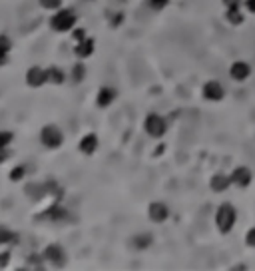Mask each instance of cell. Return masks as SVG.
Listing matches in <instances>:
<instances>
[{
    "instance_id": "5bb4252c",
    "label": "cell",
    "mask_w": 255,
    "mask_h": 271,
    "mask_svg": "<svg viewBox=\"0 0 255 271\" xmlns=\"http://www.w3.org/2000/svg\"><path fill=\"white\" fill-rule=\"evenodd\" d=\"M78 150L84 154V156H92L96 150H98V136L96 134H86L82 140H80V144H78Z\"/></svg>"
},
{
    "instance_id": "9c48e42d",
    "label": "cell",
    "mask_w": 255,
    "mask_h": 271,
    "mask_svg": "<svg viewBox=\"0 0 255 271\" xmlns=\"http://www.w3.org/2000/svg\"><path fill=\"white\" fill-rule=\"evenodd\" d=\"M147 217L154 223H164V221H167V217H169V207L165 203H162V201H154L147 207Z\"/></svg>"
},
{
    "instance_id": "52a82bcc",
    "label": "cell",
    "mask_w": 255,
    "mask_h": 271,
    "mask_svg": "<svg viewBox=\"0 0 255 271\" xmlns=\"http://www.w3.org/2000/svg\"><path fill=\"white\" fill-rule=\"evenodd\" d=\"M44 259L46 261H50L54 267H64L66 265V253L62 249V245H58V243H50L46 249H44Z\"/></svg>"
},
{
    "instance_id": "484cf974",
    "label": "cell",
    "mask_w": 255,
    "mask_h": 271,
    "mask_svg": "<svg viewBox=\"0 0 255 271\" xmlns=\"http://www.w3.org/2000/svg\"><path fill=\"white\" fill-rule=\"evenodd\" d=\"M38 4L46 10H60L62 8V0H38Z\"/></svg>"
},
{
    "instance_id": "f1b7e54d",
    "label": "cell",
    "mask_w": 255,
    "mask_h": 271,
    "mask_svg": "<svg viewBox=\"0 0 255 271\" xmlns=\"http://www.w3.org/2000/svg\"><path fill=\"white\" fill-rule=\"evenodd\" d=\"M84 38H88V34H86V30H84V28H74L72 30V40L74 42H82Z\"/></svg>"
},
{
    "instance_id": "2e32d148",
    "label": "cell",
    "mask_w": 255,
    "mask_h": 271,
    "mask_svg": "<svg viewBox=\"0 0 255 271\" xmlns=\"http://www.w3.org/2000/svg\"><path fill=\"white\" fill-rule=\"evenodd\" d=\"M10 52H12V40L8 34H0V66L8 64Z\"/></svg>"
},
{
    "instance_id": "cb8c5ba5",
    "label": "cell",
    "mask_w": 255,
    "mask_h": 271,
    "mask_svg": "<svg viewBox=\"0 0 255 271\" xmlns=\"http://www.w3.org/2000/svg\"><path fill=\"white\" fill-rule=\"evenodd\" d=\"M44 255H38V253H32L30 257H28V267H32V269H42L44 267Z\"/></svg>"
},
{
    "instance_id": "8992f818",
    "label": "cell",
    "mask_w": 255,
    "mask_h": 271,
    "mask_svg": "<svg viewBox=\"0 0 255 271\" xmlns=\"http://www.w3.org/2000/svg\"><path fill=\"white\" fill-rule=\"evenodd\" d=\"M201 94H203V98H205L207 102H221V100L225 98V90H223L221 82H218V80H209V82H205Z\"/></svg>"
},
{
    "instance_id": "e0dca14e",
    "label": "cell",
    "mask_w": 255,
    "mask_h": 271,
    "mask_svg": "<svg viewBox=\"0 0 255 271\" xmlns=\"http://www.w3.org/2000/svg\"><path fill=\"white\" fill-rule=\"evenodd\" d=\"M46 74H48V84H54V86H62L64 84V80H66V74L62 68H58V66H50V68H46Z\"/></svg>"
},
{
    "instance_id": "6da1fadb",
    "label": "cell",
    "mask_w": 255,
    "mask_h": 271,
    "mask_svg": "<svg viewBox=\"0 0 255 271\" xmlns=\"http://www.w3.org/2000/svg\"><path fill=\"white\" fill-rule=\"evenodd\" d=\"M237 223V210L229 203H221L218 210H216V225H218L219 234L227 235Z\"/></svg>"
},
{
    "instance_id": "ac0fdd59",
    "label": "cell",
    "mask_w": 255,
    "mask_h": 271,
    "mask_svg": "<svg viewBox=\"0 0 255 271\" xmlns=\"http://www.w3.org/2000/svg\"><path fill=\"white\" fill-rule=\"evenodd\" d=\"M26 194L30 196L32 199H42L46 194H48V185L46 183H30V185H26Z\"/></svg>"
},
{
    "instance_id": "ffe728a7",
    "label": "cell",
    "mask_w": 255,
    "mask_h": 271,
    "mask_svg": "<svg viewBox=\"0 0 255 271\" xmlns=\"http://www.w3.org/2000/svg\"><path fill=\"white\" fill-rule=\"evenodd\" d=\"M225 18H227V22H229V24L239 26V24L243 22V14H241L239 6H229V8L225 10Z\"/></svg>"
},
{
    "instance_id": "277c9868",
    "label": "cell",
    "mask_w": 255,
    "mask_h": 271,
    "mask_svg": "<svg viewBox=\"0 0 255 271\" xmlns=\"http://www.w3.org/2000/svg\"><path fill=\"white\" fill-rule=\"evenodd\" d=\"M144 130L150 138H162L167 130V124H165V118H162L160 114L152 112L146 116V122H144Z\"/></svg>"
},
{
    "instance_id": "9a60e30c",
    "label": "cell",
    "mask_w": 255,
    "mask_h": 271,
    "mask_svg": "<svg viewBox=\"0 0 255 271\" xmlns=\"http://www.w3.org/2000/svg\"><path fill=\"white\" fill-rule=\"evenodd\" d=\"M68 217V212L62 207V205H58L54 203L52 207H48L44 214H40L38 219H48V221H62V219H66Z\"/></svg>"
},
{
    "instance_id": "7c38bea8",
    "label": "cell",
    "mask_w": 255,
    "mask_h": 271,
    "mask_svg": "<svg viewBox=\"0 0 255 271\" xmlns=\"http://www.w3.org/2000/svg\"><path fill=\"white\" fill-rule=\"evenodd\" d=\"M94 50H96V42H94V38H84L82 42H76V46H74V54L78 56L80 60H84V58H90L94 54Z\"/></svg>"
},
{
    "instance_id": "83f0119b",
    "label": "cell",
    "mask_w": 255,
    "mask_h": 271,
    "mask_svg": "<svg viewBox=\"0 0 255 271\" xmlns=\"http://www.w3.org/2000/svg\"><path fill=\"white\" fill-rule=\"evenodd\" d=\"M169 4V0H147V6L154 8V10H162Z\"/></svg>"
},
{
    "instance_id": "5b68a950",
    "label": "cell",
    "mask_w": 255,
    "mask_h": 271,
    "mask_svg": "<svg viewBox=\"0 0 255 271\" xmlns=\"http://www.w3.org/2000/svg\"><path fill=\"white\" fill-rule=\"evenodd\" d=\"M26 84L30 88H42L44 84H48L46 68H42V66H30L28 72H26Z\"/></svg>"
},
{
    "instance_id": "4fadbf2b",
    "label": "cell",
    "mask_w": 255,
    "mask_h": 271,
    "mask_svg": "<svg viewBox=\"0 0 255 271\" xmlns=\"http://www.w3.org/2000/svg\"><path fill=\"white\" fill-rule=\"evenodd\" d=\"M229 185H231V178L225 176V174H221V172H219V174H214L211 180H209V187H211V192H216V194L225 192Z\"/></svg>"
},
{
    "instance_id": "f546056e",
    "label": "cell",
    "mask_w": 255,
    "mask_h": 271,
    "mask_svg": "<svg viewBox=\"0 0 255 271\" xmlns=\"http://www.w3.org/2000/svg\"><path fill=\"white\" fill-rule=\"evenodd\" d=\"M245 243H247L249 247H255V225L251 230H247V234H245Z\"/></svg>"
},
{
    "instance_id": "30bf717a",
    "label": "cell",
    "mask_w": 255,
    "mask_h": 271,
    "mask_svg": "<svg viewBox=\"0 0 255 271\" xmlns=\"http://www.w3.org/2000/svg\"><path fill=\"white\" fill-rule=\"evenodd\" d=\"M249 76H251V66L243 60H237L229 66V78L236 82H245Z\"/></svg>"
},
{
    "instance_id": "7a4b0ae2",
    "label": "cell",
    "mask_w": 255,
    "mask_h": 271,
    "mask_svg": "<svg viewBox=\"0 0 255 271\" xmlns=\"http://www.w3.org/2000/svg\"><path fill=\"white\" fill-rule=\"evenodd\" d=\"M76 12L74 10H68V8H60V10H56L54 16L50 18V28L54 30V32H72L74 28H76Z\"/></svg>"
},
{
    "instance_id": "603a6c76",
    "label": "cell",
    "mask_w": 255,
    "mask_h": 271,
    "mask_svg": "<svg viewBox=\"0 0 255 271\" xmlns=\"http://www.w3.org/2000/svg\"><path fill=\"white\" fill-rule=\"evenodd\" d=\"M152 241H154L152 235H136V237H134V247H138V249H146L147 245H152Z\"/></svg>"
},
{
    "instance_id": "3957f363",
    "label": "cell",
    "mask_w": 255,
    "mask_h": 271,
    "mask_svg": "<svg viewBox=\"0 0 255 271\" xmlns=\"http://www.w3.org/2000/svg\"><path fill=\"white\" fill-rule=\"evenodd\" d=\"M40 144L48 150H56L64 144V132L56 124H46L40 130Z\"/></svg>"
},
{
    "instance_id": "44dd1931",
    "label": "cell",
    "mask_w": 255,
    "mask_h": 271,
    "mask_svg": "<svg viewBox=\"0 0 255 271\" xmlns=\"http://www.w3.org/2000/svg\"><path fill=\"white\" fill-rule=\"evenodd\" d=\"M84 78H86V66L82 62H78L72 68V72H70V80H72L74 84H80Z\"/></svg>"
},
{
    "instance_id": "4316f807",
    "label": "cell",
    "mask_w": 255,
    "mask_h": 271,
    "mask_svg": "<svg viewBox=\"0 0 255 271\" xmlns=\"http://www.w3.org/2000/svg\"><path fill=\"white\" fill-rule=\"evenodd\" d=\"M10 259H12V253L8 252V249L0 253V269H6L10 265Z\"/></svg>"
},
{
    "instance_id": "8fae6325",
    "label": "cell",
    "mask_w": 255,
    "mask_h": 271,
    "mask_svg": "<svg viewBox=\"0 0 255 271\" xmlns=\"http://www.w3.org/2000/svg\"><path fill=\"white\" fill-rule=\"evenodd\" d=\"M116 96H118V92L114 90L112 86H102L98 90V96H96V106L98 108H108V106H112V102L116 100Z\"/></svg>"
},
{
    "instance_id": "4dcf8cb0",
    "label": "cell",
    "mask_w": 255,
    "mask_h": 271,
    "mask_svg": "<svg viewBox=\"0 0 255 271\" xmlns=\"http://www.w3.org/2000/svg\"><path fill=\"white\" fill-rule=\"evenodd\" d=\"M243 8H245L249 14H255V0H243Z\"/></svg>"
},
{
    "instance_id": "7402d4cb",
    "label": "cell",
    "mask_w": 255,
    "mask_h": 271,
    "mask_svg": "<svg viewBox=\"0 0 255 271\" xmlns=\"http://www.w3.org/2000/svg\"><path fill=\"white\" fill-rule=\"evenodd\" d=\"M8 178H10V181H22L24 178H26V165L24 163H18V165H14L12 170H10V174H8Z\"/></svg>"
},
{
    "instance_id": "d6986e66",
    "label": "cell",
    "mask_w": 255,
    "mask_h": 271,
    "mask_svg": "<svg viewBox=\"0 0 255 271\" xmlns=\"http://www.w3.org/2000/svg\"><path fill=\"white\" fill-rule=\"evenodd\" d=\"M16 241H18V235L14 234L10 227L0 225V245H10V243H16Z\"/></svg>"
},
{
    "instance_id": "d4e9b609",
    "label": "cell",
    "mask_w": 255,
    "mask_h": 271,
    "mask_svg": "<svg viewBox=\"0 0 255 271\" xmlns=\"http://www.w3.org/2000/svg\"><path fill=\"white\" fill-rule=\"evenodd\" d=\"M14 140V134L12 132H6V130H0V150L2 148H8Z\"/></svg>"
},
{
    "instance_id": "ba28073f",
    "label": "cell",
    "mask_w": 255,
    "mask_h": 271,
    "mask_svg": "<svg viewBox=\"0 0 255 271\" xmlns=\"http://www.w3.org/2000/svg\"><path fill=\"white\" fill-rule=\"evenodd\" d=\"M229 178H231V185L247 187L251 183V180H253V174H251V170L247 165H237L236 170L229 174Z\"/></svg>"
}]
</instances>
